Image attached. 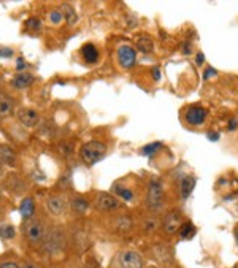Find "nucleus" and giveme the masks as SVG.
<instances>
[{
    "label": "nucleus",
    "instance_id": "obj_7",
    "mask_svg": "<svg viewBox=\"0 0 238 268\" xmlns=\"http://www.w3.org/2000/svg\"><path fill=\"white\" fill-rule=\"evenodd\" d=\"M181 225H183L181 216L178 214L176 211H170V213H168V214L165 216V219H164V224H162L164 230H165L168 235H173V233H176V232H180Z\"/></svg>",
    "mask_w": 238,
    "mask_h": 268
},
{
    "label": "nucleus",
    "instance_id": "obj_22",
    "mask_svg": "<svg viewBox=\"0 0 238 268\" xmlns=\"http://www.w3.org/2000/svg\"><path fill=\"white\" fill-rule=\"evenodd\" d=\"M114 192H116L117 195H121L124 200H127V202H131L132 198H134V194L129 191L127 187H124V189H123V186H117V184H116V186H114Z\"/></svg>",
    "mask_w": 238,
    "mask_h": 268
},
{
    "label": "nucleus",
    "instance_id": "obj_26",
    "mask_svg": "<svg viewBox=\"0 0 238 268\" xmlns=\"http://www.w3.org/2000/svg\"><path fill=\"white\" fill-rule=\"evenodd\" d=\"M59 153H61L62 156H68L70 154V145H61L59 146Z\"/></svg>",
    "mask_w": 238,
    "mask_h": 268
},
{
    "label": "nucleus",
    "instance_id": "obj_31",
    "mask_svg": "<svg viewBox=\"0 0 238 268\" xmlns=\"http://www.w3.org/2000/svg\"><path fill=\"white\" fill-rule=\"evenodd\" d=\"M16 67H18V70H21V68H24V67H26V62L23 61V59H18V64H16Z\"/></svg>",
    "mask_w": 238,
    "mask_h": 268
},
{
    "label": "nucleus",
    "instance_id": "obj_24",
    "mask_svg": "<svg viewBox=\"0 0 238 268\" xmlns=\"http://www.w3.org/2000/svg\"><path fill=\"white\" fill-rule=\"evenodd\" d=\"M73 206L78 213H84L87 210V202L83 200V198H76V200L73 202Z\"/></svg>",
    "mask_w": 238,
    "mask_h": 268
},
{
    "label": "nucleus",
    "instance_id": "obj_5",
    "mask_svg": "<svg viewBox=\"0 0 238 268\" xmlns=\"http://www.w3.org/2000/svg\"><path fill=\"white\" fill-rule=\"evenodd\" d=\"M208 113L205 108L202 106H198V105H194V106H189L187 108V111H186V121L189 125H202L205 122V119H206Z\"/></svg>",
    "mask_w": 238,
    "mask_h": 268
},
{
    "label": "nucleus",
    "instance_id": "obj_18",
    "mask_svg": "<svg viewBox=\"0 0 238 268\" xmlns=\"http://www.w3.org/2000/svg\"><path fill=\"white\" fill-rule=\"evenodd\" d=\"M15 153L12 151V148L8 146H0V161H4L5 164L13 165L15 164Z\"/></svg>",
    "mask_w": 238,
    "mask_h": 268
},
{
    "label": "nucleus",
    "instance_id": "obj_9",
    "mask_svg": "<svg viewBox=\"0 0 238 268\" xmlns=\"http://www.w3.org/2000/svg\"><path fill=\"white\" fill-rule=\"evenodd\" d=\"M97 208L98 210H102V211H110V210H114V208H117V200L110 195V194H98L97 197Z\"/></svg>",
    "mask_w": 238,
    "mask_h": 268
},
{
    "label": "nucleus",
    "instance_id": "obj_16",
    "mask_svg": "<svg viewBox=\"0 0 238 268\" xmlns=\"http://www.w3.org/2000/svg\"><path fill=\"white\" fill-rule=\"evenodd\" d=\"M137 48H138V51H142V53H151L153 51V48H154V43H153V40L150 37H140L138 38V42H137Z\"/></svg>",
    "mask_w": 238,
    "mask_h": 268
},
{
    "label": "nucleus",
    "instance_id": "obj_14",
    "mask_svg": "<svg viewBox=\"0 0 238 268\" xmlns=\"http://www.w3.org/2000/svg\"><path fill=\"white\" fill-rule=\"evenodd\" d=\"M81 54L84 57V61L89 62V64H94L97 62V59H98V51H97V48L94 45H84L83 49H81Z\"/></svg>",
    "mask_w": 238,
    "mask_h": 268
},
{
    "label": "nucleus",
    "instance_id": "obj_4",
    "mask_svg": "<svg viewBox=\"0 0 238 268\" xmlns=\"http://www.w3.org/2000/svg\"><path fill=\"white\" fill-rule=\"evenodd\" d=\"M24 233L27 236V240L31 243H42L43 241V236H45V232H43V225L40 221L37 219H29L26 222V227H24Z\"/></svg>",
    "mask_w": 238,
    "mask_h": 268
},
{
    "label": "nucleus",
    "instance_id": "obj_23",
    "mask_svg": "<svg viewBox=\"0 0 238 268\" xmlns=\"http://www.w3.org/2000/svg\"><path fill=\"white\" fill-rule=\"evenodd\" d=\"M162 148V143H153V145H148V146H145L143 148V154L145 156H153L154 153H157L159 150Z\"/></svg>",
    "mask_w": 238,
    "mask_h": 268
},
{
    "label": "nucleus",
    "instance_id": "obj_25",
    "mask_svg": "<svg viewBox=\"0 0 238 268\" xmlns=\"http://www.w3.org/2000/svg\"><path fill=\"white\" fill-rule=\"evenodd\" d=\"M49 18H51V21H53V23L57 24V23H61V19L64 18V15H62V12H53Z\"/></svg>",
    "mask_w": 238,
    "mask_h": 268
},
{
    "label": "nucleus",
    "instance_id": "obj_15",
    "mask_svg": "<svg viewBox=\"0 0 238 268\" xmlns=\"http://www.w3.org/2000/svg\"><path fill=\"white\" fill-rule=\"evenodd\" d=\"M34 83V76L29 75V73H19L15 79H13V86L18 89H24L29 87Z\"/></svg>",
    "mask_w": 238,
    "mask_h": 268
},
{
    "label": "nucleus",
    "instance_id": "obj_10",
    "mask_svg": "<svg viewBox=\"0 0 238 268\" xmlns=\"http://www.w3.org/2000/svg\"><path fill=\"white\" fill-rule=\"evenodd\" d=\"M46 249H49V252H57L62 247V233L59 232H51L49 236H46Z\"/></svg>",
    "mask_w": 238,
    "mask_h": 268
},
{
    "label": "nucleus",
    "instance_id": "obj_32",
    "mask_svg": "<svg viewBox=\"0 0 238 268\" xmlns=\"http://www.w3.org/2000/svg\"><path fill=\"white\" fill-rule=\"evenodd\" d=\"M205 62V56L203 54H198L197 56V65H202Z\"/></svg>",
    "mask_w": 238,
    "mask_h": 268
},
{
    "label": "nucleus",
    "instance_id": "obj_6",
    "mask_svg": "<svg viewBox=\"0 0 238 268\" xmlns=\"http://www.w3.org/2000/svg\"><path fill=\"white\" fill-rule=\"evenodd\" d=\"M135 59H137V54H135V49L132 46H129V45L119 46V49H117V61L124 68L134 67L135 65Z\"/></svg>",
    "mask_w": 238,
    "mask_h": 268
},
{
    "label": "nucleus",
    "instance_id": "obj_35",
    "mask_svg": "<svg viewBox=\"0 0 238 268\" xmlns=\"http://www.w3.org/2000/svg\"><path fill=\"white\" fill-rule=\"evenodd\" d=\"M236 125H238V124H236V119H232L230 124H229V128H230V130H233V128H235Z\"/></svg>",
    "mask_w": 238,
    "mask_h": 268
},
{
    "label": "nucleus",
    "instance_id": "obj_1",
    "mask_svg": "<svg viewBox=\"0 0 238 268\" xmlns=\"http://www.w3.org/2000/svg\"><path fill=\"white\" fill-rule=\"evenodd\" d=\"M106 153V146L100 142H89L81 148V159L87 165L97 164L100 159H103Z\"/></svg>",
    "mask_w": 238,
    "mask_h": 268
},
{
    "label": "nucleus",
    "instance_id": "obj_21",
    "mask_svg": "<svg viewBox=\"0 0 238 268\" xmlns=\"http://www.w3.org/2000/svg\"><path fill=\"white\" fill-rule=\"evenodd\" d=\"M62 15L67 18V23L68 24H75L76 21V16H75V12H73V8L70 5H62Z\"/></svg>",
    "mask_w": 238,
    "mask_h": 268
},
{
    "label": "nucleus",
    "instance_id": "obj_17",
    "mask_svg": "<svg viewBox=\"0 0 238 268\" xmlns=\"http://www.w3.org/2000/svg\"><path fill=\"white\" fill-rule=\"evenodd\" d=\"M35 211V206H34V200L32 198H24L23 203H21V214L24 219H29Z\"/></svg>",
    "mask_w": 238,
    "mask_h": 268
},
{
    "label": "nucleus",
    "instance_id": "obj_2",
    "mask_svg": "<svg viewBox=\"0 0 238 268\" xmlns=\"http://www.w3.org/2000/svg\"><path fill=\"white\" fill-rule=\"evenodd\" d=\"M164 205V189L157 180H153L148 187V206L154 211H159Z\"/></svg>",
    "mask_w": 238,
    "mask_h": 268
},
{
    "label": "nucleus",
    "instance_id": "obj_33",
    "mask_svg": "<svg viewBox=\"0 0 238 268\" xmlns=\"http://www.w3.org/2000/svg\"><path fill=\"white\" fill-rule=\"evenodd\" d=\"M13 53H12V49H2L0 51V56H12Z\"/></svg>",
    "mask_w": 238,
    "mask_h": 268
},
{
    "label": "nucleus",
    "instance_id": "obj_20",
    "mask_svg": "<svg viewBox=\"0 0 238 268\" xmlns=\"http://www.w3.org/2000/svg\"><path fill=\"white\" fill-rule=\"evenodd\" d=\"M0 236H2L4 240H10V238H13L15 236V227L10 225V224L0 225Z\"/></svg>",
    "mask_w": 238,
    "mask_h": 268
},
{
    "label": "nucleus",
    "instance_id": "obj_30",
    "mask_svg": "<svg viewBox=\"0 0 238 268\" xmlns=\"http://www.w3.org/2000/svg\"><path fill=\"white\" fill-rule=\"evenodd\" d=\"M214 73H216V70H214V68H206V72H205L203 78H205V79H208V78H210L211 75H214Z\"/></svg>",
    "mask_w": 238,
    "mask_h": 268
},
{
    "label": "nucleus",
    "instance_id": "obj_34",
    "mask_svg": "<svg viewBox=\"0 0 238 268\" xmlns=\"http://www.w3.org/2000/svg\"><path fill=\"white\" fill-rule=\"evenodd\" d=\"M208 138H210V140H214V142H216L217 138H219V135H217V133H211V132H210V133H208Z\"/></svg>",
    "mask_w": 238,
    "mask_h": 268
},
{
    "label": "nucleus",
    "instance_id": "obj_27",
    "mask_svg": "<svg viewBox=\"0 0 238 268\" xmlns=\"http://www.w3.org/2000/svg\"><path fill=\"white\" fill-rule=\"evenodd\" d=\"M27 27L29 29H38L40 27V21H38V19H29V21H27Z\"/></svg>",
    "mask_w": 238,
    "mask_h": 268
},
{
    "label": "nucleus",
    "instance_id": "obj_8",
    "mask_svg": "<svg viewBox=\"0 0 238 268\" xmlns=\"http://www.w3.org/2000/svg\"><path fill=\"white\" fill-rule=\"evenodd\" d=\"M18 119L21 121L26 127H34L38 124V113L35 110H31V108H23V110L18 111Z\"/></svg>",
    "mask_w": 238,
    "mask_h": 268
},
{
    "label": "nucleus",
    "instance_id": "obj_36",
    "mask_svg": "<svg viewBox=\"0 0 238 268\" xmlns=\"http://www.w3.org/2000/svg\"><path fill=\"white\" fill-rule=\"evenodd\" d=\"M153 76H154V79H159V76H161V75H159V68H154V70H153Z\"/></svg>",
    "mask_w": 238,
    "mask_h": 268
},
{
    "label": "nucleus",
    "instance_id": "obj_3",
    "mask_svg": "<svg viewBox=\"0 0 238 268\" xmlns=\"http://www.w3.org/2000/svg\"><path fill=\"white\" fill-rule=\"evenodd\" d=\"M117 265L121 268H143V257L137 251H121L117 255Z\"/></svg>",
    "mask_w": 238,
    "mask_h": 268
},
{
    "label": "nucleus",
    "instance_id": "obj_11",
    "mask_svg": "<svg viewBox=\"0 0 238 268\" xmlns=\"http://www.w3.org/2000/svg\"><path fill=\"white\" fill-rule=\"evenodd\" d=\"M48 210L53 214L59 216L65 213V200L62 197H51L48 198Z\"/></svg>",
    "mask_w": 238,
    "mask_h": 268
},
{
    "label": "nucleus",
    "instance_id": "obj_13",
    "mask_svg": "<svg viewBox=\"0 0 238 268\" xmlns=\"http://www.w3.org/2000/svg\"><path fill=\"white\" fill-rule=\"evenodd\" d=\"M195 187V178L194 176H184L183 181H181V197L183 200H186L187 197H189Z\"/></svg>",
    "mask_w": 238,
    "mask_h": 268
},
{
    "label": "nucleus",
    "instance_id": "obj_29",
    "mask_svg": "<svg viewBox=\"0 0 238 268\" xmlns=\"http://www.w3.org/2000/svg\"><path fill=\"white\" fill-rule=\"evenodd\" d=\"M0 268H19V265L15 262H2L0 263Z\"/></svg>",
    "mask_w": 238,
    "mask_h": 268
},
{
    "label": "nucleus",
    "instance_id": "obj_28",
    "mask_svg": "<svg viewBox=\"0 0 238 268\" xmlns=\"http://www.w3.org/2000/svg\"><path fill=\"white\" fill-rule=\"evenodd\" d=\"M156 225H157V222H156L154 219H150V221H146V230H150V232H153V230L156 229Z\"/></svg>",
    "mask_w": 238,
    "mask_h": 268
},
{
    "label": "nucleus",
    "instance_id": "obj_37",
    "mask_svg": "<svg viewBox=\"0 0 238 268\" xmlns=\"http://www.w3.org/2000/svg\"><path fill=\"white\" fill-rule=\"evenodd\" d=\"M23 268H37V266H35L34 263H29V262H27V263H24V266H23Z\"/></svg>",
    "mask_w": 238,
    "mask_h": 268
},
{
    "label": "nucleus",
    "instance_id": "obj_12",
    "mask_svg": "<svg viewBox=\"0 0 238 268\" xmlns=\"http://www.w3.org/2000/svg\"><path fill=\"white\" fill-rule=\"evenodd\" d=\"M13 113V100L7 94H0V117H7Z\"/></svg>",
    "mask_w": 238,
    "mask_h": 268
},
{
    "label": "nucleus",
    "instance_id": "obj_19",
    "mask_svg": "<svg viewBox=\"0 0 238 268\" xmlns=\"http://www.w3.org/2000/svg\"><path fill=\"white\" fill-rule=\"evenodd\" d=\"M180 235H181L183 240H191V238L195 235V227L191 222L183 224L181 229H180Z\"/></svg>",
    "mask_w": 238,
    "mask_h": 268
}]
</instances>
